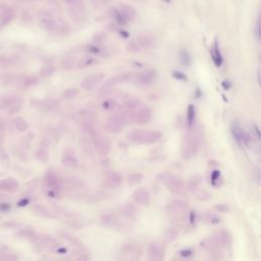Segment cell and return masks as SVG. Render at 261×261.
<instances>
[{
    "label": "cell",
    "instance_id": "d590c367",
    "mask_svg": "<svg viewBox=\"0 0 261 261\" xmlns=\"http://www.w3.org/2000/svg\"><path fill=\"white\" fill-rule=\"evenodd\" d=\"M77 0H65V2L67 3V5H70V4H71V3H74V2H76Z\"/></svg>",
    "mask_w": 261,
    "mask_h": 261
},
{
    "label": "cell",
    "instance_id": "5bb4252c",
    "mask_svg": "<svg viewBox=\"0 0 261 261\" xmlns=\"http://www.w3.org/2000/svg\"><path fill=\"white\" fill-rule=\"evenodd\" d=\"M48 28L62 35H66L70 32V26L62 19H51V21H49Z\"/></svg>",
    "mask_w": 261,
    "mask_h": 261
},
{
    "label": "cell",
    "instance_id": "9c48e42d",
    "mask_svg": "<svg viewBox=\"0 0 261 261\" xmlns=\"http://www.w3.org/2000/svg\"><path fill=\"white\" fill-rule=\"evenodd\" d=\"M94 147L98 154L106 156L111 151V143L107 137L104 136H97L94 140Z\"/></svg>",
    "mask_w": 261,
    "mask_h": 261
},
{
    "label": "cell",
    "instance_id": "484cf974",
    "mask_svg": "<svg viewBox=\"0 0 261 261\" xmlns=\"http://www.w3.org/2000/svg\"><path fill=\"white\" fill-rule=\"evenodd\" d=\"M141 49H142L141 45L139 44V42L137 40L130 41L128 44V46H126V50L129 52H132V53H137V52H139Z\"/></svg>",
    "mask_w": 261,
    "mask_h": 261
},
{
    "label": "cell",
    "instance_id": "7402d4cb",
    "mask_svg": "<svg viewBox=\"0 0 261 261\" xmlns=\"http://www.w3.org/2000/svg\"><path fill=\"white\" fill-rule=\"evenodd\" d=\"M195 118H196V112L195 108L193 105H189L188 111H187V125L189 129H192L195 123Z\"/></svg>",
    "mask_w": 261,
    "mask_h": 261
},
{
    "label": "cell",
    "instance_id": "7c38bea8",
    "mask_svg": "<svg viewBox=\"0 0 261 261\" xmlns=\"http://www.w3.org/2000/svg\"><path fill=\"white\" fill-rule=\"evenodd\" d=\"M155 78L156 71L153 70H148L140 74H134L133 82L138 85H141V86H148L155 80Z\"/></svg>",
    "mask_w": 261,
    "mask_h": 261
},
{
    "label": "cell",
    "instance_id": "52a82bcc",
    "mask_svg": "<svg viewBox=\"0 0 261 261\" xmlns=\"http://www.w3.org/2000/svg\"><path fill=\"white\" fill-rule=\"evenodd\" d=\"M166 187L171 193L177 196H185L188 192V187L181 179L171 178L166 182Z\"/></svg>",
    "mask_w": 261,
    "mask_h": 261
},
{
    "label": "cell",
    "instance_id": "8992f818",
    "mask_svg": "<svg viewBox=\"0 0 261 261\" xmlns=\"http://www.w3.org/2000/svg\"><path fill=\"white\" fill-rule=\"evenodd\" d=\"M104 78H105V74L103 73H96V74H89V76L86 77L83 80V82L81 83V86L85 91H93L96 88H98V86L102 83Z\"/></svg>",
    "mask_w": 261,
    "mask_h": 261
},
{
    "label": "cell",
    "instance_id": "e0dca14e",
    "mask_svg": "<svg viewBox=\"0 0 261 261\" xmlns=\"http://www.w3.org/2000/svg\"><path fill=\"white\" fill-rule=\"evenodd\" d=\"M137 213H138V209L134 204L128 203L120 208V214L126 218H134Z\"/></svg>",
    "mask_w": 261,
    "mask_h": 261
},
{
    "label": "cell",
    "instance_id": "1f68e13d",
    "mask_svg": "<svg viewBox=\"0 0 261 261\" xmlns=\"http://www.w3.org/2000/svg\"><path fill=\"white\" fill-rule=\"evenodd\" d=\"M215 210H217L218 212H221V213H227L228 211V207L226 204H217L215 205Z\"/></svg>",
    "mask_w": 261,
    "mask_h": 261
},
{
    "label": "cell",
    "instance_id": "603a6c76",
    "mask_svg": "<svg viewBox=\"0 0 261 261\" xmlns=\"http://www.w3.org/2000/svg\"><path fill=\"white\" fill-rule=\"evenodd\" d=\"M143 175L142 174H133L130 175L128 178V185L130 186V187H134V186L139 185L140 183L142 182Z\"/></svg>",
    "mask_w": 261,
    "mask_h": 261
},
{
    "label": "cell",
    "instance_id": "d4e9b609",
    "mask_svg": "<svg viewBox=\"0 0 261 261\" xmlns=\"http://www.w3.org/2000/svg\"><path fill=\"white\" fill-rule=\"evenodd\" d=\"M211 55H212V57H213L215 64H216L217 66H219L221 64V56H220V52H219V49H218V45L216 42L214 43V46L212 48Z\"/></svg>",
    "mask_w": 261,
    "mask_h": 261
},
{
    "label": "cell",
    "instance_id": "4fadbf2b",
    "mask_svg": "<svg viewBox=\"0 0 261 261\" xmlns=\"http://www.w3.org/2000/svg\"><path fill=\"white\" fill-rule=\"evenodd\" d=\"M164 249L160 244L152 243L148 248V261H163Z\"/></svg>",
    "mask_w": 261,
    "mask_h": 261
},
{
    "label": "cell",
    "instance_id": "9a60e30c",
    "mask_svg": "<svg viewBox=\"0 0 261 261\" xmlns=\"http://www.w3.org/2000/svg\"><path fill=\"white\" fill-rule=\"evenodd\" d=\"M133 198L137 204L139 205H148L150 203V194L149 191L145 188H138L133 193Z\"/></svg>",
    "mask_w": 261,
    "mask_h": 261
},
{
    "label": "cell",
    "instance_id": "277c9868",
    "mask_svg": "<svg viewBox=\"0 0 261 261\" xmlns=\"http://www.w3.org/2000/svg\"><path fill=\"white\" fill-rule=\"evenodd\" d=\"M188 210V205L186 202L182 200L172 201L166 206V212L169 216L177 218V219H182L185 216L186 212Z\"/></svg>",
    "mask_w": 261,
    "mask_h": 261
},
{
    "label": "cell",
    "instance_id": "8fae6325",
    "mask_svg": "<svg viewBox=\"0 0 261 261\" xmlns=\"http://www.w3.org/2000/svg\"><path fill=\"white\" fill-rule=\"evenodd\" d=\"M231 133L235 137V139L237 140L240 144L243 145H249L251 141H252V137L250 136V134L245 130L243 128L238 125V123H233L231 125Z\"/></svg>",
    "mask_w": 261,
    "mask_h": 261
},
{
    "label": "cell",
    "instance_id": "ba28073f",
    "mask_svg": "<svg viewBox=\"0 0 261 261\" xmlns=\"http://www.w3.org/2000/svg\"><path fill=\"white\" fill-rule=\"evenodd\" d=\"M122 177L117 171H108L104 175L102 179V186L106 189H116L122 185Z\"/></svg>",
    "mask_w": 261,
    "mask_h": 261
},
{
    "label": "cell",
    "instance_id": "3957f363",
    "mask_svg": "<svg viewBox=\"0 0 261 261\" xmlns=\"http://www.w3.org/2000/svg\"><path fill=\"white\" fill-rule=\"evenodd\" d=\"M130 122V114L126 112H116L108 117L104 123V129L109 133H119Z\"/></svg>",
    "mask_w": 261,
    "mask_h": 261
},
{
    "label": "cell",
    "instance_id": "4316f807",
    "mask_svg": "<svg viewBox=\"0 0 261 261\" xmlns=\"http://www.w3.org/2000/svg\"><path fill=\"white\" fill-rule=\"evenodd\" d=\"M139 42V44L141 45V47H150L153 43L152 39L151 37H149V36H141V37L138 38V40H137Z\"/></svg>",
    "mask_w": 261,
    "mask_h": 261
},
{
    "label": "cell",
    "instance_id": "5b68a950",
    "mask_svg": "<svg viewBox=\"0 0 261 261\" xmlns=\"http://www.w3.org/2000/svg\"><path fill=\"white\" fill-rule=\"evenodd\" d=\"M68 11H70V18L77 22H82L86 19L87 10L82 0H77L76 2L68 5Z\"/></svg>",
    "mask_w": 261,
    "mask_h": 261
},
{
    "label": "cell",
    "instance_id": "836d02e7",
    "mask_svg": "<svg viewBox=\"0 0 261 261\" xmlns=\"http://www.w3.org/2000/svg\"><path fill=\"white\" fill-rule=\"evenodd\" d=\"M28 203H29V200H28V199H24V200L21 201V202L18 203V206H25V205H27Z\"/></svg>",
    "mask_w": 261,
    "mask_h": 261
},
{
    "label": "cell",
    "instance_id": "ac0fdd59",
    "mask_svg": "<svg viewBox=\"0 0 261 261\" xmlns=\"http://www.w3.org/2000/svg\"><path fill=\"white\" fill-rule=\"evenodd\" d=\"M77 62H78L77 64L78 68H87V67H91V66H94V65L98 64L99 61H98V59H96L95 57L85 56L79 61H77Z\"/></svg>",
    "mask_w": 261,
    "mask_h": 261
},
{
    "label": "cell",
    "instance_id": "f546056e",
    "mask_svg": "<svg viewBox=\"0 0 261 261\" xmlns=\"http://www.w3.org/2000/svg\"><path fill=\"white\" fill-rule=\"evenodd\" d=\"M178 236V231L174 230V228H169V230L165 233V240L167 242H172Z\"/></svg>",
    "mask_w": 261,
    "mask_h": 261
},
{
    "label": "cell",
    "instance_id": "d6986e66",
    "mask_svg": "<svg viewBox=\"0 0 261 261\" xmlns=\"http://www.w3.org/2000/svg\"><path fill=\"white\" fill-rule=\"evenodd\" d=\"M115 81L112 78V79H109L108 81L106 82L105 84L103 85L102 87L100 88L99 90V96L100 97H104V96H107L108 94H110L113 91L114 89V86H115Z\"/></svg>",
    "mask_w": 261,
    "mask_h": 261
},
{
    "label": "cell",
    "instance_id": "e575fe53",
    "mask_svg": "<svg viewBox=\"0 0 261 261\" xmlns=\"http://www.w3.org/2000/svg\"><path fill=\"white\" fill-rule=\"evenodd\" d=\"M130 261H139V258H138V254H135V255H133L132 257H130Z\"/></svg>",
    "mask_w": 261,
    "mask_h": 261
},
{
    "label": "cell",
    "instance_id": "4dcf8cb0",
    "mask_svg": "<svg viewBox=\"0 0 261 261\" xmlns=\"http://www.w3.org/2000/svg\"><path fill=\"white\" fill-rule=\"evenodd\" d=\"M78 94H79V91H78V89H76V88H71V89H68L64 92V96L66 98H70V99H71V98H74L76 97Z\"/></svg>",
    "mask_w": 261,
    "mask_h": 261
},
{
    "label": "cell",
    "instance_id": "7a4b0ae2",
    "mask_svg": "<svg viewBox=\"0 0 261 261\" xmlns=\"http://www.w3.org/2000/svg\"><path fill=\"white\" fill-rule=\"evenodd\" d=\"M199 148V139L193 130H189L184 137L182 143V156L185 159H190L197 153Z\"/></svg>",
    "mask_w": 261,
    "mask_h": 261
},
{
    "label": "cell",
    "instance_id": "44dd1931",
    "mask_svg": "<svg viewBox=\"0 0 261 261\" xmlns=\"http://www.w3.org/2000/svg\"><path fill=\"white\" fill-rule=\"evenodd\" d=\"M215 240L217 241L218 244H221V245H230L231 244V235L228 231H220L219 233L217 234V236L214 238Z\"/></svg>",
    "mask_w": 261,
    "mask_h": 261
},
{
    "label": "cell",
    "instance_id": "d6a6232c",
    "mask_svg": "<svg viewBox=\"0 0 261 261\" xmlns=\"http://www.w3.org/2000/svg\"><path fill=\"white\" fill-rule=\"evenodd\" d=\"M94 3H96V4H104V3H107L109 2L110 0H93Z\"/></svg>",
    "mask_w": 261,
    "mask_h": 261
},
{
    "label": "cell",
    "instance_id": "ffe728a7",
    "mask_svg": "<svg viewBox=\"0 0 261 261\" xmlns=\"http://www.w3.org/2000/svg\"><path fill=\"white\" fill-rule=\"evenodd\" d=\"M62 163L63 165L67 166L70 168H76L78 166V160L74 156V152L73 151H70V153H66L64 155V157L62 159Z\"/></svg>",
    "mask_w": 261,
    "mask_h": 261
},
{
    "label": "cell",
    "instance_id": "6da1fadb",
    "mask_svg": "<svg viewBox=\"0 0 261 261\" xmlns=\"http://www.w3.org/2000/svg\"><path fill=\"white\" fill-rule=\"evenodd\" d=\"M162 138V133L159 130H135L130 133L129 139L136 144H154Z\"/></svg>",
    "mask_w": 261,
    "mask_h": 261
},
{
    "label": "cell",
    "instance_id": "f1b7e54d",
    "mask_svg": "<svg viewBox=\"0 0 261 261\" xmlns=\"http://www.w3.org/2000/svg\"><path fill=\"white\" fill-rule=\"evenodd\" d=\"M140 104H141V100L136 99L135 98V99H132V100H130L129 102H126V108L128 109L129 111H130V110H135L140 106Z\"/></svg>",
    "mask_w": 261,
    "mask_h": 261
},
{
    "label": "cell",
    "instance_id": "30bf717a",
    "mask_svg": "<svg viewBox=\"0 0 261 261\" xmlns=\"http://www.w3.org/2000/svg\"><path fill=\"white\" fill-rule=\"evenodd\" d=\"M151 118L152 112L150 108H147V107L137 110L135 113L130 115V122L138 123V125H146L151 120Z\"/></svg>",
    "mask_w": 261,
    "mask_h": 261
},
{
    "label": "cell",
    "instance_id": "83f0119b",
    "mask_svg": "<svg viewBox=\"0 0 261 261\" xmlns=\"http://www.w3.org/2000/svg\"><path fill=\"white\" fill-rule=\"evenodd\" d=\"M203 219H204L205 223H212V224L220 223V218L217 217L215 214H212V213H206L203 216Z\"/></svg>",
    "mask_w": 261,
    "mask_h": 261
},
{
    "label": "cell",
    "instance_id": "cb8c5ba5",
    "mask_svg": "<svg viewBox=\"0 0 261 261\" xmlns=\"http://www.w3.org/2000/svg\"><path fill=\"white\" fill-rule=\"evenodd\" d=\"M194 194H195V197L199 199L200 201H207L211 198L210 193H208L207 191L200 190V189H196Z\"/></svg>",
    "mask_w": 261,
    "mask_h": 261
},
{
    "label": "cell",
    "instance_id": "2e32d148",
    "mask_svg": "<svg viewBox=\"0 0 261 261\" xmlns=\"http://www.w3.org/2000/svg\"><path fill=\"white\" fill-rule=\"evenodd\" d=\"M118 14L120 16V19L122 22H129L132 21V19L135 18L136 15V9L133 7V6L128 5V4H123L120 6V9L118 10Z\"/></svg>",
    "mask_w": 261,
    "mask_h": 261
}]
</instances>
